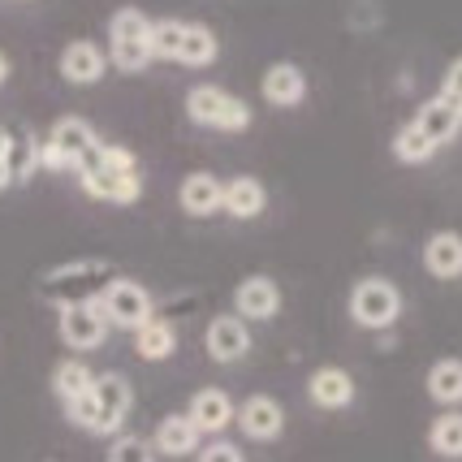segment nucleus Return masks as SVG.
Segmentation results:
<instances>
[{"mask_svg":"<svg viewBox=\"0 0 462 462\" xmlns=\"http://www.w3.org/2000/svg\"><path fill=\"white\" fill-rule=\"evenodd\" d=\"M134 350H139L143 363L169 359V355L178 350V333H173V324H169V320H156V316H152V320H147L139 333H134Z\"/></svg>","mask_w":462,"mask_h":462,"instance_id":"obj_21","label":"nucleus"},{"mask_svg":"<svg viewBox=\"0 0 462 462\" xmlns=\"http://www.w3.org/2000/svg\"><path fill=\"white\" fill-rule=\"evenodd\" d=\"M104 169H139L134 152H125L117 143H104Z\"/></svg>","mask_w":462,"mask_h":462,"instance_id":"obj_33","label":"nucleus"},{"mask_svg":"<svg viewBox=\"0 0 462 462\" xmlns=\"http://www.w3.org/2000/svg\"><path fill=\"white\" fill-rule=\"evenodd\" d=\"M415 125H420L423 134L441 147V143H449L462 130V113H458V108H449L445 100H428L420 108V117H415Z\"/></svg>","mask_w":462,"mask_h":462,"instance_id":"obj_22","label":"nucleus"},{"mask_svg":"<svg viewBox=\"0 0 462 462\" xmlns=\"http://www.w3.org/2000/svg\"><path fill=\"white\" fill-rule=\"evenodd\" d=\"M65 415H69V423H79V428H87V432H96V415H100V406H96V398H91V389L79 393L74 402H65Z\"/></svg>","mask_w":462,"mask_h":462,"instance_id":"obj_31","label":"nucleus"},{"mask_svg":"<svg viewBox=\"0 0 462 462\" xmlns=\"http://www.w3.org/2000/svg\"><path fill=\"white\" fill-rule=\"evenodd\" d=\"M277 307H282V290H277V282H268V277H246V282L234 290L238 320H273Z\"/></svg>","mask_w":462,"mask_h":462,"instance_id":"obj_13","label":"nucleus"},{"mask_svg":"<svg viewBox=\"0 0 462 462\" xmlns=\"http://www.w3.org/2000/svg\"><path fill=\"white\" fill-rule=\"evenodd\" d=\"M91 381H96V376H91V367H87L82 359H65L57 372H52V389H57L60 402H74L79 393L91 389Z\"/></svg>","mask_w":462,"mask_h":462,"instance_id":"obj_26","label":"nucleus"},{"mask_svg":"<svg viewBox=\"0 0 462 462\" xmlns=\"http://www.w3.org/2000/svg\"><path fill=\"white\" fill-rule=\"evenodd\" d=\"M104 69H108L104 48H96V43H87V40H74L60 52V79L74 82V87H96L104 79Z\"/></svg>","mask_w":462,"mask_h":462,"instance_id":"obj_12","label":"nucleus"},{"mask_svg":"<svg viewBox=\"0 0 462 462\" xmlns=\"http://www.w3.org/2000/svg\"><path fill=\"white\" fill-rule=\"evenodd\" d=\"M234 423H238L251 441H273V437L285 428V411L277 406V398L255 393V398H246V402L234 411Z\"/></svg>","mask_w":462,"mask_h":462,"instance_id":"obj_10","label":"nucleus"},{"mask_svg":"<svg viewBox=\"0 0 462 462\" xmlns=\"http://www.w3.org/2000/svg\"><path fill=\"white\" fill-rule=\"evenodd\" d=\"M9 79V57H5V52H0V82Z\"/></svg>","mask_w":462,"mask_h":462,"instance_id":"obj_35","label":"nucleus"},{"mask_svg":"<svg viewBox=\"0 0 462 462\" xmlns=\"http://www.w3.org/2000/svg\"><path fill=\"white\" fill-rule=\"evenodd\" d=\"M181 31H186V22H178V18L152 22V60H156V57L178 60V52H181Z\"/></svg>","mask_w":462,"mask_h":462,"instance_id":"obj_29","label":"nucleus"},{"mask_svg":"<svg viewBox=\"0 0 462 462\" xmlns=\"http://www.w3.org/2000/svg\"><path fill=\"white\" fill-rule=\"evenodd\" d=\"M91 398L100 406V415H96V437H113L121 423H125V415H130V402H134L130 381L117 376V372H104V376L91 381Z\"/></svg>","mask_w":462,"mask_h":462,"instance_id":"obj_7","label":"nucleus"},{"mask_svg":"<svg viewBox=\"0 0 462 462\" xmlns=\"http://www.w3.org/2000/svg\"><path fill=\"white\" fill-rule=\"evenodd\" d=\"M108 337L100 302H79V307H60V342L69 350H96Z\"/></svg>","mask_w":462,"mask_h":462,"instance_id":"obj_8","label":"nucleus"},{"mask_svg":"<svg viewBox=\"0 0 462 462\" xmlns=\"http://www.w3.org/2000/svg\"><path fill=\"white\" fill-rule=\"evenodd\" d=\"M203 346L217 363H238L246 350H251V333H246V320L238 316H217L203 333Z\"/></svg>","mask_w":462,"mask_h":462,"instance_id":"obj_11","label":"nucleus"},{"mask_svg":"<svg viewBox=\"0 0 462 462\" xmlns=\"http://www.w3.org/2000/svg\"><path fill=\"white\" fill-rule=\"evenodd\" d=\"M428 441L432 449L441 454V458H462V415H441V420L432 423V432H428Z\"/></svg>","mask_w":462,"mask_h":462,"instance_id":"obj_28","label":"nucleus"},{"mask_svg":"<svg viewBox=\"0 0 462 462\" xmlns=\"http://www.w3.org/2000/svg\"><path fill=\"white\" fill-rule=\"evenodd\" d=\"M263 203H268V195H263V186L255 178H234L225 181V195H221V212H229L234 221H255L263 212Z\"/></svg>","mask_w":462,"mask_h":462,"instance_id":"obj_18","label":"nucleus"},{"mask_svg":"<svg viewBox=\"0 0 462 462\" xmlns=\"http://www.w3.org/2000/svg\"><path fill=\"white\" fill-rule=\"evenodd\" d=\"M199 437L203 432L186 420V415H169V420H161V428H156L152 449L164 454V458H186V454H195V449H199Z\"/></svg>","mask_w":462,"mask_h":462,"instance_id":"obj_16","label":"nucleus"},{"mask_svg":"<svg viewBox=\"0 0 462 462\" xmlns=\"http://www.w3.org/2000/svg\"><path fill=\"white\" fill-rule=\"evenodd\" d=\"M217 52H221L217 35H212L203 22H186V31H181V52H178L181 65H195V69H199V65H212Z\"/></svg>","mask_w":462,"mask_h":462,"instance_id":"obj_24","label":"nucleus"},{"mask_svg":"<svg viewBox=\"0 0 462 462\" xmlns=\"http://www.w3.org/2000/svg\"><path fill=\"white\" fill-rule=\"evenodd\" d=\"M221 195H225V181H217L212 173H190L181 181V208L190 217H212L221 212Z\"/></svg>","mask_w":462,"mask_h":462,"instance_id":"obj_19","label":"nucleus"},{"mask_svg":"<svg viewBox=\"0 0 462 462\" xmlns=\"http://www.w3.org/2000/svg\"><path fill=\"white\" fill-rule=\"evenodd\" d=\"M108 40H113V65L121 74H139L152 60V22L134 5H125L108 22Z\"/></svg>","mask_w":462,"mask_h":462,"instance_id":"obj_2","label":"nucleus"},{"mask_svg":"<svg viewBox=\"0 0 462 462\" xmlns=\"http://www.w3.org/2000/svg\"><path fill=\"white\" fill-rule=\"evenodd\" d=\"M437 100H445L449 108H458L462 113V57L449 60V69H445V82H441V96Z\"/></svg>","mask_w":462,"mask_h":462,"instance_id":"obj_32","label":"nucleus"},{"mask_svg":"<svg viewBox=\"0 0 462 462\" xmlns=\"http://www.w3.org/2000/svg\"><path fill=\"white\" fill-rule=\"evenodd\" d=\"M100 311L113 328H130V333H139L143 324L156 316V311H152V294H147L139 282H121V277L104 290Z\"/></svg>","mask_w":462,"mask_h":462,"instance_id":"obj_6","label":"nucleus"},{"mask_svg":"<svg viewBox=\"0 0 462 462\" xmlns=\"http://www.w3.org/2000/svg\"><path fill=\"white\" fill-rule=\"evenodd\" d=\"M186 113L190 121H199L208 130H225V134H238L251 125V104L238 100V96H229L221 87H190V96H186Z\"/></svg>","mask_w":462,"mask_h":462,"instance_id":"obj_3","label":"nucleus"},{"mask_svg":"<svg viewBox=\"0 0 462 462\" xmlns=\"http://www.w3.org/2000/svg\"><path fill=\"white\" fill-rule=\"evenodd\" d=\"M428 393L445 406L462 402V363L458 359H441L432 372H428Z\"/></svg>","mask_w":462,"mask_h":462,"instance_id":"obj_25","label":"nucleus"},{"mask_svg":"<svg viewBox=\"0 0 462 462\" xmlns=\"http://www.w3.org/2000/svg\"><path fill=\"white\" fill-rule=\"evenodd\" d=\"M9 181H14V178H9V169H5V161H0V190H5Z\"/></svg>","mask_w":462,"mask_h":462,"instance_id":"obj_36","label":"nucleus"},{"mask_svg":"<svg viewBox=\"0 0 462 462\" xmlns=\"http://www.w3.org/2000/svg\"><path fill=\"white\" fill-rule=\"evenodd\" d=\"M117 282L113 277V263L104 260H74L52 268L48 277L40 282L43 299L57 302V307H79V302H100L104 290Z\"/></svg>","mask_w":462,"mask_h":462,"instance_id":"obj_1","label":"nucleus"},{"mask_svg":"<svg viewBox=\"0 0 462 462\" xmlns=\"http://www.w3.org/2000/svg\"><path fill=\"white\" fill-rule=\"evenodd\" d=\"M302 96H307V79H302L299 65H290V60L268 65V74H263V100L277 104V108H294Z\"/></svg>","mask_w":462,"mask_h":462,"instance_id":"obj_15","label":"nucleus"},{"mask_svg":"<svg viewBox=\"0 0 462 462\" xmlns=\"http://www.w3.org/2000/svg\"><path fill=\"white\" fill-rule=\"evenodd\" d=\"M398 311H402V294H398V285L384 282V277H367L350 294V316L363 328H389L398 320Z\"/></svg>","mask_w":462,"mask_h":462,"instance_id":"obj_5","label":"nucleus"},{"mask_svg":"<svg viewBox=\"0 0 462 462\" xmlns=\"http://www.w3.org/2000/svg\"><path fill=\"white\" fill-rule=\"evenodd\" d=\"M5 169L14 181H31V173L40 169V143L31 130H14L9 147H5Z\"/></svg>","mask_w":462,"mask_h":462,"instance_id":"obj_23","label":"nucleus"},{"mask_svg":"<svg viewBox=\"0 0 462 462\" xmlns=\"http://www.w3.org/2000/svg\"><path fill=\"white\" fill-rule=\"evenodd\" d=\"M82 190L104 203H134L143 195V178L139 169H96L82 178Z\"/></svg>","mask_w":462,"mask_h":462,"instance_id":"obj_9","label":"nucleus"},{"mask_svg":"<svg viewBox=\"0 0 462 462\" xmlns=\"http://www.w3.org/2000/svg\"><path fill=\"white\" fill-rule=\"evenodd\" d=\"M307 389H311V402L328 406V411H342V406L355 402V381L346 376L342 367H320Z\"/></svg>","mask_w":462,"mask_h":462,"instance_id":"obj_20","label":"nucleus"},{"mask_svg":"<svg viewBox=\"0 0 462 462\" xmlns=\"http://www.w3.org/2000/svg\"><path fill=\"white\" fill-rule=\"evenodd\" d=\"M96 143H100V134L91 130V121L60 117L52 125V134L40 143V169H79V161Z\"/></svg>","mask_w":462,"mask_h":462,"instance_id":"obj_4","label":"nucleus"},{"mask_svg":"<svg viewBox=\"0 0 462 462\" xmlns=\"http://www.w3.org/2000/svg\"><path fill=\"white\" fill-rule=\"evenodd\" d=\"M234 411H238V406L229 402V393H225V389H199V393L190 398L186 420L195 423L199 432H212V437H217V432H225V428L234 423Z\"/></svg>","mask_w":462,"mask_h":462,"instance_id":"obj_14","label":"nucleus"},{"mask_svg":"<svg viewBox=\"0 0 462 462\" xmlns=\"http://www.w3.org/2000/svg\"><path fill=\"white\" fill-rule=\"evenodd\" d=\"M393 156H398L402 164H423V161H432V156H437V143L428 139L420 125L411 121V125L398 130V139H393Z\"/></svg>","mask_w":462,"mask_h":462,"instance_id":"obj_27","label":"nucleus"},{"mask_svg":"<svg viewBox=\"0 0 462 462\" xmlns=\"http://www.w3.org/2000/svg\"><path fill=\"white\" fill-rule=\"evenodd\" d=\"M423 263H428V273H432V277H441V282L462 277V238L458 234H449V229L432 234L428 246H423Z\"/></svg>","mask_w":462,"mask_h":462,"instance_id":"obj_17","label":"nucleus"},{"mask_svg":"<svg viewBox=\"0 0 462 462\" xmlns=\"http://www.w3.org/2000/svg\"><path fill=\"white\" fill-rule=\"evenodd\" d=\"M199 462H242V454L234 449L229 441H212L208 449L199 454Z\"/></svg>","mask_w":462,"mask_h":462,"instance_id":"obj_34","label":"nucleus"},{"mask_svg":"<svg viewBox=\"0 0 462 462\" xmlns=\"http://www.w3.org/2000/svg\"><path fill=\"white\" fill-rule=\"evenodd\" d=\"M108 462H156V449L143 437H117L108 449Z\"/></svg>","mask_w":462,"mask_h":462,"instance_id":"obj_30","label":"nucleus"}]
</instances>
